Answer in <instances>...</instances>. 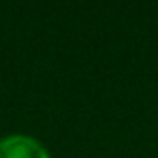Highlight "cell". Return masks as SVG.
Wrapping results in <instances>:
<instances>
[{
  "label": "cell",
  "mask_w": 158,
  "mask_h": 158,
  "mask_svg": "<svg viewBox=\"0 0 158 158\" xmlns=\"http://www.w3.org/2000/svg\"><path fill=\"white\" fill-rule=\"evenodd\" d=\"M0 158H50V156L38 140L24 134H14L0 140Z\"/></svg>",
  "instance_id": "1"
}]
</instances>
